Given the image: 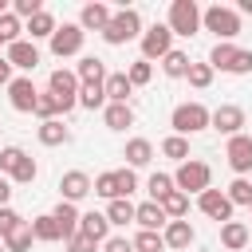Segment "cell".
<instances>
[{
    "mask_svg": "<svg viewBox=\"0 0 252 252\" xmlns=\"http://www.w3.org/2000/svg\"><path fill=\"white\" fill-rule=\"evenodd\" d=\"M130 39H142V16H138V8H118L110 16V24L102 28V43L122 47Z\"/></svg>",
    "mask_w": 252,
    "mask_h": 252,
    "instance_id": "1",
    "label": "cell"
},
{
    "mask_svg": "<svg viewBox=\"0 0 252 252\" xmlns=\"http://www.w3.org/2000/svg\"><path fill=\"white\" fill-rule=\"evenodd\" d=\"M201 28L217 35V43H232V35H240V16L236 8H224V4H213L201 12Z\"/></svg>",
    "mask_w": 252,
    "mask_h": 252,
    "instance_id": "2",
    "label": "cell"
},
{
    "mask_svg": "<svg viewBox=\"0 0 252 252\" xmlns=\"http://www.w3.org/2000/svg\"><path fill=\"white\" fill-rule=\"evenodd\" d=\"M213 71H228V75H252V51L236 47V43H217L205 59Z\"/></svg>",
    "mask_w": 252,
    "mask_h": 252,
    "instance_id": "3",
    "label": "cell"
},
{
    "mask_svg": "<svg viewBox=\"0 0 252 252\" xmlns=\"http://www.w3.org/2000/svg\"><path fill=\"white\" fill-rule=\"evenodd\" d=\"M169 126H173V134H181V138L201 134V130H209V106H205V102H177L173 114H169Z\"/></svg>",
    "mask_w": 252,
    "mask_h": 252,
    "instance_id": "4",
    "label": "cell"
},
{
    "mask_svg": "<svg viewBox=\"0 0 252 252\" xmlns=\"http://www.w3.org/2000/svg\"><path fill=\"white\" fill-rule=\"evenodd\" d=\"M173 189L177 193H205V189H213V169L205 165V161H197V158H189V161H181L177 165V173H173Z\"/></svg>",
    "mask_w": 252,
    "mask_h": 252,
    "instance_id": "5",
    "label": "cell"
},
{
    "mask_svg": "<svg viewBox=\"0 0 252 252\" xmlns=\"http://www.w3.org/2000/svg\"><path fill=\"white\" fill-rule=\"evenodd\" d=\"M165 28L173 32V35H197L201 32V8L193 4V0H173L169 4V16H165Z\"/></svg>",
    "mask_w": 252,
    "mask_h": 252,
    "instance_id": "6",
    "label": "cell"
},
{
    "mask_svg": "<svg viewBox=\"0 0 252 252\" xmlns=\"http://www.w3.org/2000/svg\"><path fill=\"white\" fill-rule=\"evenodd\" d=\"M47 91L59 98V110H63V114L79 106V79H75V71H67V67H55V71L47 75Z\"/></svg>",
    "mask_w": 252,
    "mask_h": 252,
    "instance_id": "7",
    "label": "cell"
},
{
    "mask_svg": "<svg viewBox=\"0 0 252 252\" xmlns=\"http://www.w3.org/2000/svg\"><path fill=\"white\" fill-rule=\"evenodd\" d=\"M83 39H87V32H83L79 24H59L47 43H51V55H55V59H71V55L83 51Z\"/></svg>",
    "mask_w": 252,
    "mask_h": 252,
    "instance_id": "8",
    "label": "cell"
},
{
    "mask_svg": "<svg viewBox=\"0 0 252 252\" xmlns=\"http://www.w3.org/2000/svg\"><path fill=\"white\" fill-rule=\"evenodd\" d=\"M169 51H173V32H169L165 24H154V28L142 32V59H146V63L165 59Z\"/></svg>",
    "mask_w": 252,
    "mask_h": 252,
    "instance_id": "9",
    "label": "cell"
},
{
    "mask_svg": "<svg viewBox=\"0 0 252 252\" xmlns=\"http://www.w3.org/2000/svg\"><path fill=\"white\" fill-rule=\"evenodd\" d=\"M244 106H236V102H220L217 110H209V126L213 130H220V134H228V138H236V134H244Z\"/></svg>",
    "mask_w": 252,
    "mask_h": 252,
    "instance_id": "10",
    "label": "cell"
},
{
    "mask_svg": "<svg viewBox=\"0 0 252 252\" xmlns=\"http://www.w3.org/2000/svg\"><path fill=\"white\" fill-rule=\"evenodd\" d=\"M35 98H39V91H35V83H32L28 75H20V79L8 83V102H12V110L35 114Z\"/></svg>",
    "mask_w": 252,
    "mask_h": 252,
    "instance_id": "11",
    "label": "cell"
},
{
    "mask_svg": "<svg viewBox=\"0 0 252 252\" xmlns=\"http://www.w3.org/2000/svg\"><path fill=\"white\" fill-rule=\"evenodd\" d=\"M197 209L209 217V220H232V201L224 197V189H205V193H197Z\"/></svg>",
    "mask_w": 252,
    "mask_h": 252,
    "instance_id": "12",
    "label": "cell"
},
{
    "mask_svg": "<svg viewBox=\"0 0 252 252\" xmlns=\"http://www.w3.org/2000/svg\"><path fill=\"white\" fill-rule=\"evenodd\" d=\"M224 158H228V165H232V173H236V177L252 173V138H248V134H236V138H228V146H224Z\"/></svg>",
    "mask_w": 252,
    "mask_h": 252,
    "instance_id": "13",
    "label": "cell"
},
{
    "mask_svg": "<svg viewBox=\"0 0 252 252\" xmlns=\"http://www.w3.org/2000/svg\"><path fill=\"white\" fill-rule=\"evenodd\" d=\"M4 59H8L16 71H35V67H39V47H35L32 39H16V43H8Z\"/></svg>",
    "mask_w": 252,
    "mask_h": 252,
    "instance_id": "14",
    "label": "cell"
},
{
    "mask_svg": "<svg viewBox=\"0 0 252 252\" xmlns=\"http://www.w3.org/2000/svg\"><path fill=\"white\" fill-rule=\"evenodd\" d=\"M87 193H91V177H87L83 169H67V173L59 177V201H71V205H79Z\"/></svg>",
    "mask_w": 252,
    "mask_h": 252,
    "instance_id": "15",
    "label": "cell"
},
{
    "mask_svg": "<svg viewBox=\"0 0 252 252\" xmlns=\"http://www.w3.org/2000/svg\"><path fill=\"white\" fill-rule=\"evenodd\" d=\"M134 224H142L146 232H161L169 224V217L161 213L158 201H142V205H134Z\"/></svg>",
    "mask_w": 252,
    "mask_h": 252,
    "instance_id": "16",
    "label": "cell"
},
{
    "mask_svg": "<svg viewBox=\"0 0 252 252\" xmlns=\"http://www.w3.org/2000/svg\"><path fill=\"white\" fill-rule=\"evenodd\" d=\"M79 232L91 236L94 244H106V240H110V220H106V213H79Z\"/></svg>",
    "mask_w": 252,
    "mask_h": 252,
    "instance_id": "17",
    "label": "cell"
},
{
    "mask_svg": "<svg viewBox=\"0 0 252 252\" xmlns=\"http://www.w3.org/2000/svg\"><path fill=\"white\" fill-rule=\"evenodd\" d=\"M193 240H197V232H193L189 220H169V224L161 228V244H165V248H177V252H181V248H189Z\"/></svg>",
    "mask_w": 252,
    "mask_h": 252,
    "instance_id": "18",
    "label": "cell"
},
{
    "mask_svg": "<svg viewBox=\"0 0 252 252\" xmlns=\"http://www.w3.org/2000/svg\"><path fill=\"white\" fill-rule=\"evenodd\" d=\"M220 244H224L228 252H244V248L252 244L248 224H244V220H224V224H220Z\"/></svg>",
    "mask_w": 252,
    "mask_h": 252,
    "instance_id": "19",
    "label": "cell"
},
{
    "mask_svg": "<svg viewBox=\"0 0 252 252\" xmlns=\"http://www.w3.org/2000/svg\"><path fill=\"white\" fill-rule=\"evenodd\" d=\"M110 16H114V12H110L106 4H98V0H94V4H83V12H79V28L102 35V28L110 24Z\"/></svg>",
    "mask_w": 252,
    "mask_h": 252,
    "instance_id": "20",
    "label": "cell"
},
{
    "mask_svg": "<svg viewBox=\"0 0 252 252\" xmlns=\"http://www.w3.org/2000/svg\"><path fill=\"white\" fill-rule=\"evenodd\" d=\"M106 63L98 59V55H83L79 63H75V79H79V87H87V83H106Z\"/></svg>",
    "mask_w": 252,
    "mask_h": 252,
    "instance_id": "21",
    "label": "cell"
},
{
    "mask_svg": "<svg viewBox=\"0 0 252 252\" xmlns=\"http://www.w3.org/2000/svg\"><path fill=\"white\" fill-rule=\"evenodd\" d=\"M122 158L130 161V169H142V165L154 161V142H150V138H130L126 150H122Z\"/></svg>",
    "mask_w": 252,
    "mask_h": 252,
    "instance_id": "22",
    "label": "cell"
},
{
    "mask_svg": "<svg viewBox=\"0 0 252 252\" xmlns=\"http://www.w3.org/2000/svg\"><path fill=\"white\" fill-rule=\"evenodd\" d=\"M55 28H59V24H55V16H51L47 8H43V12H35V16L24 24V32H28V39H32V43H35V39H51V35H55Z\"/></svg>",
    "mask_w": 252,
    "mask_h": 252,
    "instance_id": "23",
    "label": "cell"
},
{
    "mask_svg": "<svg viewBox=\"0 0 252 252\" xmlns=\"http://www.w3.org/2000/svg\"><path fill=\"white\" fill-rule=\"evenodd\" d=\"M102 122H106V130H126V126H134L130 102H106V106H102Z\"/></svg>",
    "mask_w": 252,
    "mask_h": 252,
    "instance_id": "24",
    "label": "cell"
},
{
    "mask_svg": "<svg viewBox=\"0 0 252 252\" xmlns=\"http://www.w3.org/2000/svg\"><path fill=\"white\" fill-rule=\"evenodd\" d=\"M28 224H32V236H35L39 244H55V240H63V232H59V224H55V217H51V213L32 217Z\"/></svg>",
    "mask_w": 252,
    "mask_h": 252,
    "instance_id": "25",
    "label": "cell"
},
{
    "mask_svg": "<svg viewBox=\"0 0 252 252\" xmlns=\"http://www.w3.org/2000/svg\"><path fill=\"white\" fill-rule=\"evenodd\" d=\"M130 79H126V71H110L106 75V83H102V94H106V102H126L130 98Z\"/></svg>",
    "mask_w": 252,
    "mask_h": 252,
    "instance_id": "26",
    "label": "cell"
},
{
    "mask_svg": "<svg viewBox=\"0 0 252 252\" xmlns=\"http://www.w3.org/2000/svg\"><path fill=\"white\" fill-rule=\"evenodd\" d=\"M35 138H39L43 146H67V142H71V130L63 126V118H51V122H39Z\"/></svg>",
    "mask_w": 252,
    "mask_h": 252,
    "instance_id": "27",
    "label": "cell"
},
{
    "mask_svg": "<svg viewBox=\"0 0 252 252\" xmlns=\"http://www.w3.org/2000/svg\"><path fill=\"white\" fill-rule=\"evenodd\" d=\"M51 217H55V224H59V232H63V240L79 232V209H75L71 201H59V205L51 209Z\"/></svg>",
    "mask_w": 252,
    "mask_h": 252,
    "instance_id": "28",
    "label": "cell"
},
{
    "mask_svg": "<svg viewBox=\"0 0 252 252\" xmlns=\"http://www.w3.org/2000/svg\"><path fill=\"white\" fill-rule=\"evenodd\" d=\"M106 220H110V228L118 224V228H126V224H134V205H130V197H118V201H106Z\"/></svg>",
    "mask_w": 252,
    "mask_h": 252,
    "instance_id": "29",
    "label": "cell"
},
{
    "mask_svg": "<svg viewBox=\"0 0 252 252\" xmlns=\"http://www.w3.org/2000/svg\"><path fill=\"white\" fill-rule=\"evenodd\" d=\"M158 205H161V213H165L169 220H185V217H189V197H185V193H177V189H173L169 197H161Z\"/></svg>",
    "mask_w": 252,
    "mask_h": 252,
    "instance_id": "30",
    "label": "cell"
},
{
    "mask_svg": "<svg viewBox=\"0 0 252 252\" xmlns=\"http://www.w3.org/2000/svg\"><path fill=\"white\" fill-rule=\"evenodd\" d=\"M158 63H161V71H165L169 79H185V71H189V63H193V59H189L185 51H177V47H173V51H169L165 59H158Z\"/></svg>",
    "mask_w": 252,
    "mask_h": 252,
    "instance_id": "31",
    "label": "cell"
},
{
    "mask_svg": "<svg viewBox=\"0 0 252 252\" xmlns=\"http://www.w3.org/2000/svg\"><path fill=\"white\" fill-rule=\"evenodd\" d=\"M91 193H98V197H106V201H118V197H122V193H118V173H114V169L98 173V177L91 181Z\"/></svg>",
    "mask_w": 252,
    "mask_h": 252,
    "instance_id": "32",
    "label": "cell"
},
{
    "mask_svg": "<svg viewBox=\"0 0 252 252\" xmlns=\"http://www.w3.org/2000/svg\"><path fill=\"white\" fill-rule=\"evenodd\" d=\"M79 106H83V110H102V106H106L102 83H87V87H79Z\"/></svg>",
    "mask_w": 252,
    "mask_h": 252,
    "instance_id": "33",
    "label": "cell"
},
{
    "mask_svg": "<svg viewBox=\"0 0 252 252\" xmlns=\"http://www.w3.org/2000/svg\"><path fill=\"white\" fill-rule=\"evenodd\" d=\"M35 177H39V165H35V158H28V154H24V158L16 161V169L8 173V181H16V185H32Z\"/></svg>",
    "mask_w": 252,
    "mask_h": 252,
    "instance_id": "34",
    "label": "cell"
},
{
    "mask_svg": "<svg viewBox=\"0 0 252 252\" xmlns=\"http://www.w3.org/2000/svg\"><path fill=\"white\" fill-rule=\"evenodd\" d=\"M224 197L232 201V209H236V205L248 209V205H252V181H248V177H232V185L224 189Z\"/></svg>",
    "mask_w": 252,
    "mask_h": 252,
    "instance_id": "35",
    "label": "cell"
},
{
    "mask_svg": "<svg viewBox=\"0 0 252 252\" xmlns=\"http://www.w3.org/2000/svg\"><path fill=\"white\" fill-rule=\"evenodd\" d=\"M213 67L209 63H189V71H185V79H189V87L193 91H205V87H213Z\"/></svg>",
    "mask_w": 252,
    "mask_h": 252,
    "instance_id": "36",
    "label": "cell"
},
{
    "mask_svg": "<svg viewBox=\"0 0 252 252\" xmlns=\"http://www.w3.org/2000/svg\"><path fill=\"white\" fill-rule=\"evenodd\" d=\"M63 110H59V98L51 94V91H39V98H35V118L39 122H51V118H59Z\"/></svg>",
    "mask_w": 252,
    "mask_h": 252,
    "instance_id": "37",
    "label": "cell"
},
{
    "mask_svg": "<svg viewBox=\"0 0 252 252\" xmlns=\"http://www.w3.org/2000/svg\"><path fill=\"white\" fill-rule=\"evenodd\" d=\"M161 154H165V158H173L177 165H181V161H189V138H181V134H169V138L161 142Z\"/></svg>",
    "mask_w": 252,
    "mask_h": 252,
    "instance_id": "38",
    "label": "cell"
},
{
    "mask_svg": "<svg viewBox=\"0 0 252 252\" xmlns=\"http://www.w3.org/2000/svg\"><path fill=\"white\" fill-rule=\"evenodd\" d=\"M146 189H150V201H161V197H169V193H173V173H150Z\"/></svg>",
    "mask_w": 252,
    "mask_h": 252,
    "instance_id": "39",
    "label": "cell"
},
{
    "mask_svg": "<svg viewBox=\"0 0 252 252\" xmlns=\"http://www.w3.org/2000/svg\"><path fill=\"white\" fill-rule=\"evenodd\" d=\"M32 244H35V236H32V224H20L12 236H4V248H8V252H28Z\"/></svg>",
    "mask_w": 252,
    "mask_h": 252,
    "instance_id": "40",
    "label": "cell"
},
{
    "mask_svg": "<svg viewBox=\"0 0 252 252\" xmlns=\"http://www.w3.org/2000/svg\"><path fill=\"white\" fill-rule=\"evenodd\" d=\"M126 79H130V87H146V83L154 79V63H146V59H134V63L126 67Z\"/></svg>",
    "mask_w": 252,
    "mask_h": 252,
    "instance_id": "41",
    "label": "cell"
},
{
    "mask_svg": "<svg viewBox=\"0 0 252 252\" xmlns=\"http://www.w3.org/2000/svg\"><path fill=\"white\" fill-rule=\"evenodd\" d=\"M20 32H24V20H16L12 12H4V16H0V39H4V47L16 43V39H24Z\"/></svg>",
    "mask_w": 252,
    "mask_h": 252,
    "instance_id": "42",
    "label": "cell"
},
{
    "mask_svg": "<svg viewBox=\"0 0 252 252\" xmlns=\"http://www.w3.org/2000/svg\"><path fill=\"white\" fill-rule=\"evenodd\" d=\"M130 244H134V252H161L165 248L161 244V232H146V228H138V236Z\"/></svg>",
    "mask_w": 252,
    "mask_h": 252,
    "instance_id": "43",
    "label": "cell"
},
{
    "mask_svg": "<svg viewBox=\"0 0 252 252\" xmlns=\"http://www.w3.org/2000/svg\"><path fill=\"white\" fill-rule=\"evenodd\" d=\"M20 224H28V220H24V217H20L12 205H4V209H0V240H4V236H12Z\"/></svg>",
    "mask_w": 252,
    "mask_h": 252,
    "instance_id": "44",
    "label": "cell"
},
{
    "mask_svg": "<svg viewBox=\"0 0 252 252\" xmlns=\"http://www.w3.org/2000/svg\"><path fill=\"white\" fill-rule=\"evenodd\" d=\"M20 158H24V150H20V146H4V150H0V177H8V173L16 169V161H20Z\"/></svg>",
    "mask_w": 252,
    "mask_h": 252,
    "instance_id": "45",
    "label": "cell"
},
{
    "mask_svg": "<svg viewBox=\"0 0 252 252\" xmlns=\"http://www.w3.org/2000/svg\"><path fill=\"white\" fill-rule=\"evenodd\" d=\"M114 173H118V193H122V197H130V193L138 189V173H134L130 165H126V169H114Z\"/></svg>",
    "mask_w": 252,
    "mask_h": 252,
    "instance_id": "46",
    "label": "cell"
},
{
    "mask_svg": "<svg viewBox=\"0 0 252 252\" xmlns=\"http://www.w3.org/2000/svg\"><path fill=\"white\" fill-rule=\"evenodd\" d=\"M63 244H67V252H94V248H98V244H94L91 236H83V232H75V236H67Z\"/></svg>",
    "mask_w": 252,
    "mask_h": 252,
    "instance_id": "47",
    "label": "cell"
},
{
    "mask_svg": "<svg viewBox=\"0 0 252 252\" xmlns=\"http://www.w3.org/2000/svg\"><path fill=\"white\" fill-rule=\"evenodd\" d=\"M102 252H134V244H130L126 236H110V240L102 244Z\"/></svg>",
    "mask_w": 252,
    "mask_h": 252,
    "instance_id": "48",
    "label": "cell"
},
{
    "mask_svg": "<svg viewBox=\"0 0 252 252\" xmlns=\"http://www.w3.org/2000/svg\"><path fill=\"white\" fill-rule=\"evenodd\" d=\"M8 201H12V181H8V177H0V209H4Z\"/></svg>",
    "mask_w": 252,
    "mask_h": 252,
    "instance_id": "49",
    "label": "cell"
},
{
    "mask_svg": "<svg viewBox=\"0 0 252 252\" xmlns=\"http://www.w3.org/2000/svg\"><path fill=\"white\" fill-rule=\"evenodd\" d=\"M8 83H12V63L0 55V87H8Z\"/></svg>",
    "mask_w": 252,
    "mask_h": 252,
    "instance_id": "50",
    "label": "cell"
},
{
    "mask_svg": "<svg viewBox=\"0 0 252 252\" xmlns=\"http://www.w3.org/2000/svg\"><path fill=\"white\" fill-rule=\"evenodd\" d=\"M240 12H248V16H252V0H240V4H236V16H240Z\"/></svg>",
    "mask_w": 252,
    "mask_h": 252,
    "instance_id": "51",
    "label": "cell"
},
{
    "mask_svg": "<svg viewBox=\"0 0 252 252\" xmlns=\"http://www.w3.org/2000/svg\"><path fill=\"white\" fill-rule=\"evenodd\" d=\"M4 12H8V0H0V16H4Z\"/></svg>",
    "mask_w": 252,
    "mask_h": 252,
    "instance_id": "52",
    "label": "cell"
},
{
    "mask_svg": "<svg viewBox=\"0 0 252 252\" xmlns=\"http://www.w3.org/2000/svg\"><path fill=\"white\" fill-rule=\"evenodd\" d=\"M0 252H8V248H4V240H0Z\"/></svg>",
    "mask_w": 252,
    "mask_h": 252,
    "instance_id": "53",
    "label": "cell"
},
{
    "mask_svg": "<svg viewBox=\"0 0 252 252\" xmlns=\"http://www.w3.org/2000/svg\"><path fill=\"white\" fill-rule=\"evenodd\" d=\"M248 213H252V205H248Z\"/></svg>",
    "mask_w": 252,
    "mask_h": 252,
    "instance_id": "54",
    "label": "cell"
},
{
    "mask_svg": "<svg viewBox=\"0 0 252 252\" xmlns=\"http://www.w3.org/2000/svg\"><path fill=\"white\" fill-rule=\"evenodd\" d=\"M0 43H4V39H0Z\"/></svg>",
    "mask_w": 252,
    "mask_h": 252,
    "instance_id": "55",
    "label": "cell"
}]
</instances>
